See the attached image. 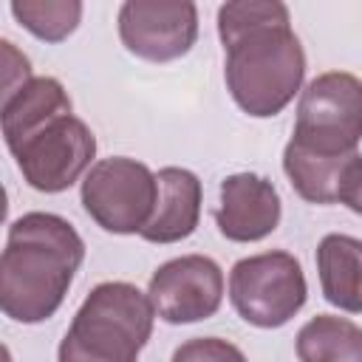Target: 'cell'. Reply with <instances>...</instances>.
I'll return each instance as SVG.
<instances>
[{
  "mask_svg": "<svg viewBox=\"0 0 362 362\" xmlns=\"http://www.w3.org/2000/svg\"><path fill=\"white\" fill-rule=\"evenodd\" d=\"M74 113L71 96L65 85L54 76H31L25 85H20L14 93L3 96L0 105V124L6 147L20 144L48 122Z\"/></svg>",
  "mask_w": 362,
  "mask_h": 362,
  "instance_id": "obj_12",
  "label": "cell"
},
{
  "mask_svg": "<svg viewBox=\"0 0 362 362\" xmlns=\"http://www.w3.org/2000/svg\"><path fill=\"white\" fill-rule=\"evenodd\" d=\"M158 201L150 223L141 229L147 243H178L198 229L201 221V178L187 167H161Z\"/></svg>",
  "mask_w": 362,
  "mask_h": 362,
  "instance_id": "obj_11",
  "label": "cell"
},
{
  "mask_svg": "<svg viewBox=\"0 0 362 362\" xmlns=\"http://www.w3.org/2000/svg\"><path fill=\"white\" fill-rule=\"evenodd\" d=\"M170 362H249L246 354L221 337H192L173 351Z\"/></svg>",
  "mask_w": 362,
  "mask_h": 362,
  "instance_id": "obj_17",
  "label": "cell"
},
{
  "mask_svg": "<svg viewBox=\"0 0 362 362\" xmlns=\"http://www.w3.org/2000/svg\"><path fill=\"white\" fill-rule=\"evenodd\" d=\"M0 48H3V96H8L31 79V65L28 57L20 54L11 40H3Z\"/></svg>",
  "mask_w": 362,
  "mask_h": 362,
  "instance_id": "obj_18",
  "label": "cell"
},
{
  "mask_svg": "<svg viewBox=\"0 0 362 362\" xmlns=\"http://www.w3.org/2000/svg\"><path fill=\"white\" fill-rule=\"evenodd\" d=\"M280 218L283 201L269 178L257 173H232L221 181L215 223L226 240L257 243L280 226Z\"/></svg>",
  "mask_w": 362,
  "mask_h": 362,
  "instance_id": "obj_10",
  "label": "cell"
},
{
  "mask_svg": "<svg viewBox=\"0 0 362 362\" xmlns=\"http://www.w3.org/2000/svg\"><path fill=\"white\" fill-rule=\"evenodd\" d=\"M291 141L320 156H351L362 141V79L348 71L314 76L297 102Z\"/></svg>",
  "mask_w": 362,
  "mask_h": 362,
  "instance_id": "obj_4",
  "label": "cell"
},
{
  "mask_svg": "<svg viewBox=\"0 0 362 362\" xmlns=\"http://www.w3.org/2000/svg\"><path fill=\"white\" fill-rule=\"evenodd\" d=\"M359 153L351 156H320L311 153L300 144H294L288 139L286 150H283V173L291 184V189L317 206H328V204H339V192H342V181L348 175L351 161Z\"/></svg>",
  "mask_w": 362,
  "mask_h": 362,
  "instance_id": "obj_14",
  "label": "cell"
},
{
  "mask_svg": "<svg viewBox=\"0 0 362 362\" xmlns=\"http://www.w3.org/2000/svg\"><path fill=\"white\" fill-rule=\"evenodd\" d=\"M14 20L42 42L68 40L82 20L79 0H14L8 6Z\"/></svg>",
  "mask_w": 362,
  "mask_h": 362,
  "instance_id": "obj_16",
  "label": "cell"
},
{
  "mask_svg": "<svg viewBox=\"0 0 362 362\" xmlns=\"http://www.w3.org/2000/svg\"><path fill=\"white\" fill-rule=\"evenodd\" d=\"M122 45L144 62H173L198 40V6L187 0H127L116 17Z\"/></svg>",
  "mask_w": 362,
  "mask_h": 362,
  "instance_id": "obj_8",
  "label": "cell"
},
{
  "mask_svg": "<svg viewBox=\"0 0 362 362\" xmlns=\"http://www.w3.org/2000/svg\"><path fill=\"white\" fill-rule=\"evenodd\" d=\"M8 153L31 189L54 195L85 178V173L96 164V136L79 116L68 113L8 147Z\"/></svg>",
  "mask_w": 362,
  "mask_h": 362,
  "instance_id": "obj_7",
  "label": "cell"
},
{
  "mask_svg": "<svg viewBox=\"0 0 362 362\" xmlns=\"http://www.w3.org/2000/svg\"><path fill=\"white\" fill-rule=\"evenodd\" d=\"M218 37L226 51L223 79L235 105L255 119H272L291 105L305 79V51L286 3L235 0L218 8Z\"/></svg>",
  "mask_w": 362,
  "mask_h": 362,
  "instance_id": "obj_1",
  "label": "cell"
},
{
  "mask_svg": "<svg viewBox=\"0 0 362 362\" xmlns=\"http://www.w3.org/2000/svg\"><path fill=\"white\" fill-rule=\"evenodd\" d=\"M339 204H345L354 215L362 218V156H356L348 167V175L342 181V192H339Z\"/></svg>",
  "mask_w": 362,
  "mask_h": 362,
  "instance_id": "obj_19",
  "label": "cell"
},
{
  "mask_svg": "<svg viewBox=\"0 0 362 362\" xmlns=\"http://www.w3.org/2000/svg\"><path fill=\"white\" fill-rule=\"evenodd\" d=\"M300 362H362V328L337 314H317L297 331Z\"/></svg>",
  "mask_w": 362,
  "mask_h": 362,
  "instance_id": "obj_15",
  "label": "cell"
},
{
  "mask_svg": "<svg viewBox=\"0 0 362 362\" xmlns=\"http://www.w3.org/2000/svg\"><path fill=\"white\" fill-rule=\"evenodd\" d=\"M153 322L156 308L147 291L127 280H105L76 308L57 362H139Z\"/></svg>",
  "mask_w": 362,
  "mask_h": 362,
  "instance_id": "obj_3",
  "label": "cell"
},
{
  "mask_svg": "<svg viewBox=\"0 0 362 362\" xmlns=\"http://www.w3.org/2000/svg\"><path fill=\"white\" fill-rule=\"evenodd\" d=\"M82 260L85 240L62 215L25 212L14 218L0 257L3 314L23 325L54 317Z\"/></svg>",
  "mask_w": 362,
  "mask_h": 362,
  "instance_id": "obj_2",
  "label": "cell"
},
{
  "mask_svg": "<svg viewBox=\"0 0 362 362\" xmlns=\"http://www.w3.org/2000/svg\"><path fill=\"white\" fill-rule=\"evenodd\" d=\"M308 300V283L291 252L272 249L240 257L229 272V303L255 328H280Z\"/></svg>",
  "mask_w": 362,
  "mask_h": 362,
  "instance_id": "obj_5",
  "label": "cell"
},
{
  "mask_svg": "<svg viewBox=\"0 0 362 362\" xmlns=\"http://www.w3.org/2000/svg\"><path fill=\"white\" fill-rule=\"evenodd\" d=\"M147 297L156 317L170 325L201 322L215 317L223 303V272L206 255H181L153 272Z\"/></svg>",
  "mask_w": 362,
  "mask_h": 362,
  "instance_id": "obj_9",
  "label": "cell"
},
{
  "mask_svg": "<svg viewBox=\"0 0 362 362\" xmlns=\"http://www.w3.org/2000/svg\"><path fill=\"white\" fill-rule=\"evenodd\" d=\"M322 297L348 314H362V238L328 232L317 243Z\"/></svg>",
  "mask_w": 362,
  "mask_h": 362,
  "instance_id": "obj_13",
  "label": "cell"
},
{
  "mask_svg": "<svg viewBox=\"0 0 362 362\" xmlns=\"http://www.w3.org/2000/svg\"><path fill=\"white\" fill-rule=\"evenodd\" d=\"M88 218L110 235H141L158 201L156 173L130 156L99 158L79 189Z\"/></svg>",
  "mask_w": 362,
  "mask_h": 362,
  "instance_id": "obj_6",
  "label": "cell"
}]
</instances>
